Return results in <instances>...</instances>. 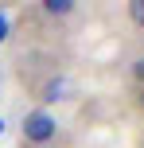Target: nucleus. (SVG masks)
I'll list each match as a JSON object with an SVG mask.
<instances>
[{
	"mask_svg": "<svg viewBox=\"0 0 144 148\" xmlns=\"http://www.w3.org/2000/svg\"><path fill=\"white\" fill-rule=\"evenodd\" d=\"M66 94H70V78H66V74H51V78L39 86V101H47V105H51V101H62Z\"/></svg>",
	"mask_w": 144,
	"mask_h": 148,
	"instance_id": "f03ea898",
	"label": "nucleus"
},
{
	"mask_svg": "<svg viewBox=\"0 0 144 148\" xmlns=\"http://www.w3.org/2000/svg\"><path fill=\"white\" fill-rule=\"evenodd\" d=\"M136 105H140V109H144V86L136 90Z\"/></svg>",
	"mask_w": 144,
	"mask_h": 148,
	"instance_id": "0eeeda50",
	"label": "nucleus"
},
{
	"mask_svg": "<svg viewBox=\"0 0 144 148\" xmlns=\"http://www.w3.org/2000/svg\"><path fill=\"white\" fill-rule=\"evenodd\" d=\"M43 12L55 16V20H66V16L74 12V0H43Z\"/></svg>",
	"mask_w": 144,
	"mask_h": 148,
	"instance_id": "7ed1b4c3",
	"label": "nucleus"
},
{
	"mask_svg": "<svg viewBox=\"0 0 144 148\" xmlns=\"http://www.w3.org/2000/svg\"><path fill=\"white\" fill-rule=\"evenodd\" d=\"M132 78H136V82H140V86H144V55H140V59H136V62H132Z\"/></svg>",
	"mask_w": 144,
	"mask_h": 148,
	"instance_id": "39448f33",
	"label": "nucleus"
},
{
	"mask_svg": "<svg viewBox=\"0 0 144 148\" xmlns=\"http://www.w3.org/2000/svg\"><path fill=\"white\" fill-rule=\"evenodd\" d=\"M55 136H59V121H55L47 109H31L27 117H23V144L47 148Z\"/></svg>",
	"mask_w": 144,
	"mask_h": 148,
	"instance_id": "f257e3e1",
	"label": "nucleus"
},
{
	"mask_svg": "<svg viewBox=\"0 0 144 148\" xmlns=\"http://www.w3.org/2000/svg\"><path fill=\"white\" fill-rule=\"evenodd\" d=\"M4 39H8V16L0 12V43H4Z\"/></svg>",
	"mask_w": 144,
	"mask_h": 148,
	"instance_id": "423d86ee",
	"label": "nucleus"
},
{
	"mask_svg": "<svg viewBox=\"0 0 144 148\" xmlns=\"http://www.w3.org/2000/svg\"><path fill=\"white\" fill-rule=\"evenodd\" d=\"M0 133H4V121H0Z\"/></svg>",
	"mask_w": 144,
	"mask_h": 148,
	"instance_id": "6e6552de",
	"label": "nucleus"
},
{
	"mask_svg": "<svg viewBox=\"0 0 144 148\" xmlns=\"http://www.w3.org/2000/svg\"><path fill=\"white\" fill-rule=\"evenodd\" d=\"M129 20L136 23V27H144V0H132L129 4Z\"/></svg>",
	"mask_w": 144,
	"mask_h": 148,
	"instance_id": "20e7f679",
	"label": "nucleus"
}]
</instances>
